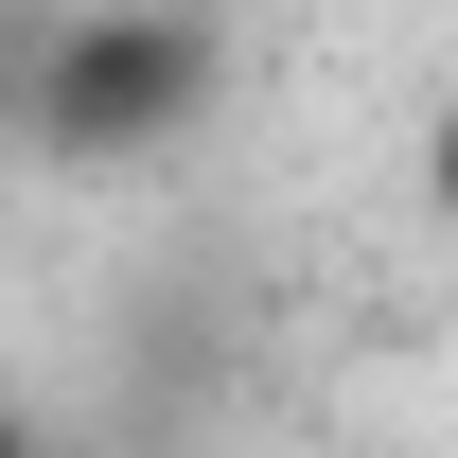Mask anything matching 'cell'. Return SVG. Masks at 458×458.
<instances>
[{
  "label": "cell",
  "mask_w": 458,
  "mask_h": 458,
  "mask_svg": "<svg viewBox=\"0 0 458 458\" xmlns=\"http://www.w3.org/2000/svg\"><path fill=\"white\" fill-rule=\"evenodd\" d=\"M212 89H229L212 0H54L18 54V141L54 176H123V159H176Z\"/></svg>",
  "instance_id": "obj_1"
},
{
  "label": "cell",
  "mask_w": 458,
  "mask_h": 458,
  "mask_svg": "<svg viewBox=\"0 0 458 458\" xmlns=\"http://www.w3.org/2000/svg\"><path fill=\"white\" fill-rule=\"evenodd\" d=\"M423 212H458V106L423 123Z\"/></svg>",
  "instance_id": "obj_2"
},
{
  "label": "cell",
  "mask_w": 458,
  "mask_h": 458,
  "mask_svg": "<svg viewBox=\"0 0 458 458\" xmlns=\"http://www.w3.org/2000/svg\"><path fill=\"white\" fill-rule=\"evenodd\" d=\"M18 458H159L141 423H106V441H18Z\"/></svg>",
  "instance_id": "obj_3"
}]
</instances>
